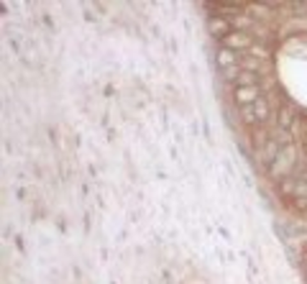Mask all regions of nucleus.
<instances>
[{
  "mask_svg": "<svg viewBox=\"0 0 307 284\" xmlns=\"http://www.w3.org/2000/svg\"><path fill=\"white\" fill-rule=\"evenodd\" d=\"M238 113H240V120L248 123V126L254 128V126H264V120H266L269 113H272V108H269V100H266V98H261V100H256L254 105H244Z\"/></svg>",
  "mask_w": 307,
  "mask_h": 284,
  "instance_id": "obj_1",
  "label": "nucleus"
},
{
  "mask_svg": "<svg viewBox=\"0 0 307 284\" xmlns=\"http://www.w3.org/2000/svg\"><path fill=\"white\" fill-rule=\"evenodd\" d=\"M292 164H294V144L292 146H284L282 151H279V156H276V162L269 166V172H272V177H276V180H282L284 174H287L290 169H292Z\"/></svg>",
  "mask_w": 307,
  "mask_h": 284,
  "instance_id": "obj_2",
  "label": "nucleus"
},
{
  "mask_svg": "<svg viewBox=\"0 0 307 284\" xmlns=\"http://www.w3.org/2000/svg\"><path fill=\"white\" fill-rule=\"evenodd\" d=\"M251 46H254V36H251V34H244V31H230V34L223 38V49H230V52L251 49Z\"/></svg>",
  "mask_w": 307,
  "mask_h": 284,
  "instance_id": "obj_3",
  "label": "nucleus"
},
{
  "mask_svg": "<svg viewBox=\"0 0 307 284\" xmlns=\"http://www.w3.org/2000/svg\"><path fill=\"white\" fill-rule=\"evenodd\" d=\"M264 98V90L256 84V87H236V102H240V108L244 105H254L256 100Z\"/></svg>",
  "mask_w": 307,
  "mask_h": 284,
  "instance_id": "obj_4",
  "label": "nucleus"
},
{
  "mask_svg": "<svg viewBox=\"0 0 307 284\" xmlns=\"http://www.w3.org/2000/svg\"><path fill=\"white\" fill-rule=\"evenodd\" d=\"M294 120H297V108H294L292 102H287V105L279 110V116H276V126L284 128V130H292V128H294Z\"/></svg>",
  "mask_w": 307,
  "mask_h": 284,
  "instance_id": "obj_5",
  "label": "nucleus"
},
{
  "mask_svg": "<svg viewBox=\"0 0 307 284\" xmlns=\"http://www.w3.org/2000/svg\"><path fill=\"white\" fill-rule=\"evenodd\" d=\"M208 28H210V34H212V36H218V38L223 41V38L230 34V20H228L226 16H223V18H220V16H215V18H210V20H208Z\"/></svg>",
  "mask_w": 307,
  "mask_h": 284,
  "instance_id": "obj_6",
  "label": "nucleus"
},
{
  "mask_svg": "<svg viewBox=\"0 0 307 284\" xmlns=\"http://www.w3.org/2000/svg\"><path fill=\"white\" fill-rule=\"evenodd\" d=\"M238 62H240L238 52H230V49H223V46H220V52H218V64H220V70L238 67Z\"/></svg>",
  "mask_w": 307,
  "mask_h": 284,
  "instance_id": "obj_7",
  "label": "nucleus"
},
{
  "mask_svg": "<svg viewBox=\"0 0 307 284\" xmlns=\"http://www.w3.org/2000/svg\"><path fill=\"white\" fill-rule=\"evenodd\" d=\"M233 82H236L238 87H256V84H258V72H244V70H240Z\"/></svg>",
  "mask_w": 307,
  "mask_h": 284,
  "instance_id": "obj_8",
  "label": "nucleus"
},
{
  "mask_svg": "<svg viewBox=\"0 0 307 284\" xmlns=\"http://www.w3.org/2000/svg\"><path fill=\"white\" fill-rule=\"evenodd\" d=\"M300 144H302V151H304V154H307V134L300 138Z\"/></svg>",
  "mask_w": 307,
  "mask_h": 284,
  "instance_id": "obj_9",
  "label": "nucleus"
}]
</instances>
